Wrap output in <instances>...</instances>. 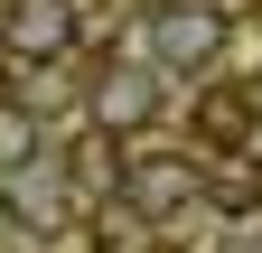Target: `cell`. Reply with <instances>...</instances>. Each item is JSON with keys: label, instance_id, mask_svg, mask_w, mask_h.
Here are the masks:
<instances>
[{"label": "cell", "instance_id": "6da1fadb", "mask_svg": "<svg viewBox=\"0 0 262 253\" xmlns=\"http://www.w3.org/2000/svg\"><path fill=\"white\" fill-rule=\"evenodd\" d=\"M150 47H159V66H169V75H206V66H215V47H225V10L178 0V10H159Z\"/></svg>", "mask_w": 262, "mask_h": 253}, {"label": "cell", "instance_id": "7a4b0ae2", "mask_svg": "<svg viewBox=\"0 0 262 253\" xmlns=\"http://www.w3.org/2000/svg\"><path fill=\"white\" fill-rule=\"evenodd\" d=\"M122 197L141 206V216H178V206H196V160L141 150V160H122Z\"/></svg>", "mask_w": 262, "mask_h": 253}, {"label": "cell", "instance_id": "3957f363", "mask_svg": "<svg viewBox=\"0 0 262 253\" xmlns=\"http://www.w3.org/2000/svg\"><path fill=\"white\" fill-rule=\"evenodd\" d=\"M0 38H10V56L56 66V56L75 47V0H10V10H0Z\"/></svg>", "mask_w": 262, "mask_h": 253}, {"label": "cell", "instance_id": "277c9868", "mask_svg": "<svg viewBox=\"0 0 262 253\" xmlns=\"http://www.w3.org/2000/svg\"><path fill=\"white\" fill-rule=\"evenodd\" d=\"M159 113V75L150 66H122V75H103V85H94V132H141V122Z\"/></svg>", "mask_w": 262, "mask_h": 253}, {"label": "cell", "instance_id": "5b68a950", "mask_svg": "<svg viewBox=\"0 0 262 253\" xmlns=\"http://www.w3.org/2000/svg\"><path fill=\"white\" fill-rule=\"evenodd\" d=\"M253 122H262V94L253 85H206V94H196V141H206V150L253 141Z\"/></svg>", "mask_w": 262, "mask_h": 253}, {"label": "cell", "instance_id": "8992f818", "mask_svg": "<svg viewBox=\"0 0 262 253\" xmlns=\"http://www.w3.org/2000/svg\"><path fill=\"white\" fill-rule=\"evenodd\" d=\"M10 216H19V235H56V225H66V187L10 169Z\"/></svg>", "mask_w": 262, "mask_h": 253}, {"label": "cell", "instance_id": "52a82bcc", "mask_svg": "<svg viewBox=\"0 0 262 253\" xmlns=\"http://www.w3.org/2000/svg\"><path fill=\"white\" fill-rule=\"evenodd\" d=\"M0 169H38V122H28V103H0Z\"/></svg>", "mask_w": 262, "mask_h": 253}, {"label": "cell", "instance_id": "ba28073f", "mask_svg": "<svg viewBox=\"0 0 262 253\" xmlns=\"http://www.w3.org/2000/svg\"><path fill=\"white\" fill-rule=\"evenodd\" d=\"M94 253H141V235H122V216H113V235L94 225Z\"/></svg>", "mask_w": 262, "mask_h": 253}, {"label": "cell", "instance_id": "9c48e42d", "mask_svg": "<svg viewBox=\"0 0 262 253\" xmlns=\"http://www.w3.org/2000/svg\"><path fill=\"white\" fill-rule=\"evenodd\" d=\"M0 85H10V38H0Z\"/></svg>", "mask_w": 262, "mask_h": 253}, {"label": "cell", "instance_id": "30bf717a", "mask_svg": "<svg viewBox=\"0 0 262 253\" xmlns=\"http://www.w3.org/2000/svg\"><path fill=\"white\" fill-rule=\"evenodd\" d=\"M253 206H262V197H253Z\"/></svg>", "mask_w": 262, "mask_h": 253}]
</instances>
